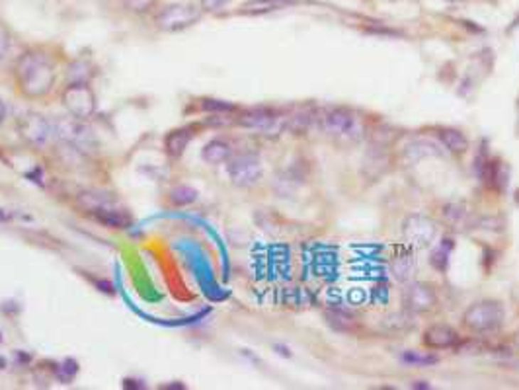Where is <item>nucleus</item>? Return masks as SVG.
Instances as JSON below:
<instances>
[{
    "instance_id": "obj_1",
    "label": "nucleus",
    "mask_w": 519,
    "mask_h": 390,
    "mask_svg": "<svg viewBox=\"0 0 519 390\" xmlns=\"http://www.w3.org/2000/svg\"><path fill=\"white\" fill-rule=\"evenodd\" d=\"M14 77L16 85L26 98H43L53 90L57 70L49 55L31 49L20 55L16 61Z\"/></svg>"
},
{
    "instance_id": "obj_2",
    "label": "nucleus",
    "mask_w": 519,
    "mask_h": 390,
    "mask_svg": "<svg viewBox=\"0 0 519 390\" xmlns=\"http://www.w3.org/2000/svg\"><path fill=\"white\" fill-rule=\"evenodd\" d=\"M321 129L334 139L359 141L363 137V119L350 107H332L321 115Z\"/></svg>"
},
{
    "instance_id": "obj_3",
    "label": "nucleus",
    "mask_w": 519,
    "mask_h": 390,
    "mask_svg": "<svg viewBox=\"0 0 519 390\" xmlns=\"http://www.w3.org/2000/svg\"><path fill=\"white\" fill-rule=\"evenodd\" d=\"M505 320L504 306L496 300H481L466 308L463 322L473 332H494Z\"/></svg>"
},
{
    "instance_id": "obj_4",
    "label": "nucleus",
    "mask_w": 519,
    "mask_h": 390,
    "mask_svg": "<svg viewBox=\"0 0 519 390\" xmlns=\"http://www.w3.org/2000/svg\"><path fill=\"white\" fill-rule=\"evenodd\" d=\"M18 131L22 139L33 148H46L51 145V141L57 137L55 121L47 119L41 114H26L18 123Z\"/></svg>"
},
{
    "instance_id": "obj_5",
    "label": "nucleus",
    "mask_w": 519,
    "mask_h": 390,
    "mask_svg": "<svg viewBox=\"0 0 519 390\" xmlns=\"http://www.w3.org/2000/svg\"><path fill=\"white\" fill-rule=\"evenodd\" d=\"M63 104L67 112L78 119H88L96 112V98L88 82H75L67 86L63 92Z\"/></svg>"
},
{
    "instance_id": "obj_6",
    "label": "nucleus",
    "mask_w": 519,
    "mask_h": 390,
    "mask_svg": "<svg viewBox=\"0 0 519 390\" xmlns=\"http://www.w3.org/2000/svg\"><path fill=\"white\" fill-rule=\"evenodd\" d=\"M201 18V8L193 4H172L156 16V26L162 31H182L191 28Z\"/></svg>"
},
{
    "instance_id": "obj_7",
    "label": "nucleus",
    "mask_w": 519,
    "mask_h": 390,
    "mask_svg": "<svg viewBox=\"0 0 519 390\" xmlns=\"http://www.w3.org/2000/svg\"><path fill=\"white\" fill-rule=\"evenodd\" d=\"M227 170H229L230 182L240 188L254 185L262 178V161L256 154H237L230 156Z\"/></svg>"
},
{
    "instance_id": "obj_8",
    "label": "nucleus",
    "mask_w": 519,
    "mask_h": 390,
    "mask_svg": "<svg viewBox=\"0 0 519 390\" xmlns=\"http://www.w3.org/2000/svg\"><path fill=\"white\" fill-rule=\"evenodd\" d=\"M55 131H57V137L63 139L65 143H69L78 151H90L94 146V135L92 131L85 125V119H78V117H67L61 121H55Z\"/></svg>"
},
{
    "instance_id": "obj_9",
    "label": "nucleus",
    "mask_w": 519,
    "mask_h": 390,
    "mask_svg": "<svg viewBox=\"0 0 519 390\" xmlns=\"http://www.w3.org/2000/svg\"><path fill=\"white\" fill-rule=\"evenodd\" d=\"M437 234V227L429 217L424 215H410L402 224V237L414 248H426L434 242Z\"/></svg>"
},
{
    "instance_id": "obj_10",
    "label": "nucleus",
    "mask_w": 519,
    "mask_h": 390,
    "mask_svg": "<svg viewBox=\"0 0 519 390\" xmlns=\"http://www.w3.org/2000/svg\"><path fill=\"white\" fill-rule=\"evenodd\" d=\"M400 300H402V306L410 313H428L437 305V295H435L432 285L412 281L402 289Z\"/></svg>"
},
{
    "instance_id": "obj_11",
    "label": "nucleus",
    "mask_w": 519,
    "mask_h": 390,
    "mask_svg": "<svg viewBox=\"0 0 519 390\" xmlns=\"http://www.w3.org/2000/svg\"><path fill=\"white\" fill-rule=\"evenodd\" d=\"M238 123L246 127V129L258 131L262 135H269V133H279L283 129V117L272 112V109H252L245 114Z\"/></svg>"
},
{
    "instance_id": "obj_12",
    "label": "nucleus",
    "mask_w": 519,
    "mask_h": 390,
    "mask_svg": "<svg viewBox=\"0 0 519 390\" xmlns=\"http://www.w3.org/2000/svg\"><path fill=\"white\" fill-rule=\"evenodd\" d=\"M424 345H428L432 350H447L459 342V336L455 330L445 324H435L432 328L426 330V334L422 337Z\"/></svg>"
},
{
    "instance_id": "obj_13",
    "label": "nucleus",
    "mask_w": 519,
    "mask_h": 390,
    "mask_svg": "<svg viewBox=\"0 0 519 390\" xmlns=\"http://www.w3.org/2000/svg\"><path fill=\"white\" fill-rule=\"evenodd\" d=\"M414 326H416L414 313L406 310V308L405 310H400V313L387 314L381 324V328L385 330L389 336H402V334H408Z\"/></svg>"
},
{
    "instance_id": "obj_14",
    "label": "nucleus",
    "mask_w": 519,
    "mask_h": 390,
    "mask_svg": "<svg viewBox=\"0 0 519 390\" xmlns=\"http://www.w3.org/2000/svg\"><path fill=\"white\" fill-rule=\"evenodd\" d=\"M77 203L82 207L85 211H88L90 215H94V213H98V211H102V209H109V207H115V205H117V199H115L112 193L98 192V190H94V192L78 193Z\"/></svg>"
},
{
    "instance_id": "obj_15",
    "label": "nucleus",
    "mask_w": 519,
    "mask_h": 390,
    "mask_svg": "<svg viewBox=\"0 0 519 390\" xmlns=\"http://www.w3.org/2000/svg\"><path fill=\"white\" fill-rule=\"evenodd\" d=\"M443 219H445V222L451 224L453 229L459 230L471 227L474 221L473 211H471L466 205H463V203H447V205L443 207Z\"/></svg>"
},
{
    "instance_id": "obj_16",
    "label": "nucleus",
    "mask_w": 519,
    "mask_h": 390,
    "mask_svg": "<svg viewBox=\"0 0 519 390\" xmlns=\"http://www.w3.org/2000/svg\"><path fill=\"white\" fill-rule=\"evenodd\" d=\"M191 137L193 133L191 129H176L172 131L170 135H166L164 139V148H166V154L172 156V158H178L182 156V153L186 151V146L190 145Z\"/></svg>"
},
{
    "instance_id": "obj_17",
    "label": "nucleus",
    "mask_w": 519,
    "mask_h": 390,
    "mask_svg": "<svg viewBox=\"0 0 519 390\" xmlns=\"http://www.w3.org/2000/svg\"><path fill=\"white\" fill-rule=\"evenodd\" d=\"M390 273L398 281H410V277L416 273V260L412 258V254H400L397 258H392L390 261Z\"/></svg>"
},
{
    "instance_id": "obj_18",
    "label": "nucleus",
    "mask_w": 519,
    "mask_h": 390,
    "mask_svg": "<svg viewBox=\"0 0 519 390\" xmlns=\"http://www.w3.org/2000/svg\"><path fill=\"white\" fill-rule=\"evenodd\" d=\"M324 320H326L330 328L336 330V332L350 334V332L358 330V320L350 313H346V310H326L324 313Z\"/></svg>"
},
{
    "instance_id": "obj_19",
    "label": "nucleus",
    "mask_w": 519,
    "mask_h": 390,
    "mask_svg": "<svg viewBox=\"0 0 519 390\" xmlns=\"http://www.w3.org/2000/svg\"><path fill=\"white\" fill-rule=\"evenodd\" d=\"M437 139L451 153L461 154L466 153V148H469V139L465 137V133H461L459 129H439L437 131Z\"/></svg>"
},
{
    "instance_id": "obj_20",
    "label": "nucleus",
    "mask_w": 519,
    "mask_h": 390,
    "mask_svg": "<svg viewBox=\"0 0 519 390\" xmlns=\"http://www.w3.org/2000/svg\"><path fill=\"white\" fill-rule=\"evenodd\" d=\"M230 153L232 151H230L229 143H225L221 139H215L203 146V161L209 162V164H221V162L229 161Z\"/></svg>"
},
{
    "instance_id": "obj_21",
    "label": "nucleus",
    "mask_w": 519,
    "mask_h": 390,
    "mask_svg": "<svg viewBox=\"0 0 519 390\" xmlns=\"http://www.w3.org/2000/svg\"><path fill=\"white\" fill-rule=\"evenodd\" d=\"M168 197L174 205H190L198 199V192L190 185H176L170 190Z\"/></svg>"
},
{
    "instance_id": "obj_22",
    "label": "nucleus",
    "mask_w": 519,
    "mask_h": 390,
    "mask_svg": "<svg viewBox=\"0 0 519 390\" xmlns=\"http://www.w3.org/2000/svg\"><path fill=\"white\" fill-rule=\"evenodd\" d=\"M92 77V67L88 61H75L70 65V70H69V80L70 85H75V82H88V78Z\"/></svg>"
},
{
    "instance_id": "obj_23",
    "label": "nucleus",
    "mask_w": 519,
    "mask_h": 390,
    "mask_svg": "<svg viewBox=\"0 0 519 390\" xmlns=\"http://www.w3.org/2000/svg\"><path fill=\"white\" fill-rule=\"evenodd\" d=\"M451 250H453V242L451 240H443L442 246H437V250H434V254H432V264H434L435 269L442 271V269L447 268Z\"/></svg>"
},
{
    "instance_id": "obj_24",
    "label": "nucleus",
    "mask_w": 519,
    "mask_h": 390,
    "mask_svg": "<svg viewBox=\"0 0 519 390\" xmlns=\"http://www.w3.org/2000/svg\"><path fill=\"white\" fill-rule=\"evenodd\" d=\"M402 359L410 365H432V363H437V357L434 355H424V353L418 352H406L402 355Z\"/></svg>"
},
{
    "instance_id": "obj_25",
    "label": "nucleus",
    "mask_w": 519,
    "mask_h": 390,
    "mask_svg": "<svg viewBox=\"0 0 519 390\" xmlns=\"http://www.w3.org/2000/svg\"><path fill=\"white\" fill-rule=\"evenodd\" d=\"M10 41H12V33L8 30L4 22H0V61H4L8 49H10Z\"/></svg>"
},
{
    "instance_id": "obj_26",
    "label": "nucleus",
    "mask_w": 519,
    "mask_h": 390,
    "mask_svg": "<svg viewBox=\"0 0 519 390\" xmlns=\"http://www.w3.org/2000/svg\"><path fill=\"white\" fill-rule=\"evenodd\" d=\"M123 4H125V8L127 10H131V12H137V14H141V12H146L149 8H153L154 4V0H122Z\"/></svg>"
},
{
    "instance_id": "obj_27",
    "label": "nucleus",
    "mask_w": 519,
    "mask_h": 390,
    "mask_svg": "<svg viewBox=\"0 0 519 390\" xmlns=\"http://www.w3.org/2000/svg\"><path fill=\"white\" fill-rule=\"evenodd\" d=\"M229 0H201V8L207 12H215V10H221Z\"/></svg>"
},
{
    "instance_id": "obj_28",
    "label": "nucleus",
    "mask_w": 519,
    "mask_h": 390,
    "mask_svg": "<svg viewBox=\"0 0 519 390\" xmlns=\"http://www.w3.org/2000/svg\"><path fill=\"white\" fill-rule=\"evenodd\" d=\"M4 114H6V109H4V104L0 102V121L4 119Z\"/></svg>"
},
{
    "instance_id": "obj_29",
    "label": "nucleus",
    "mask_w": 519,
    "mask_h": 390,
    "mask_svg": "<svg viewBox=\"0 0 519 390\" xmlns=\"http://www.w3.org/2000/svg\"><path fill=\"white\" fill-rule=\"evenodd\" d=\"M269 2H282V0H269Z\"/></svg>"
},
{
    "instance_id": "obj_30",
    "label": "nucleus",
    "mask_w": 519,
    "mask_h": 390,
    "mask_svg": "<svg viewBox=\"0 0 519 390\" xmlns=\"http://www.w3.org/2000/svg\"><path fill=\"white\" fill-rule=\"evenodd\" d=\"M449 2H457V0H449Z\"/></svg>"
}]
</instances>
